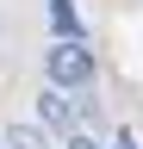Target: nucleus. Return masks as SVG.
<instances>
[{
	"mask_svg": "<svg viewBox=\"0 0 143 149\" xmlns=\"http://www.w3.org/2000/svg\"><path fill=\"white\" fill-rule=\"evenodd\" d=\"M44 68H50V87H81V81H93V50L81 37H56Z\"/></svg>",
	"mask_w": 143,
	"mask_h": 149,
	"instance_id": "f257e3e1",
	"label": "nucleus"
},
{
	"mask_svg": "<svg viewBox=\"0 0 143 149\" xmlns=\"http://www.w3.org/2000/svg\"><path fill=\"white\" fill-rule=\"evenodd\" d=\"M38 118H44V124H56V130H68V124L81 118V112H75V100H68V87H44V100H38Z\"/></svg>",
	"mask_w": 143,
	"mask_h": 149,
	"instance_id": "f03ea898",
	"label": "nucleus"
},
{
	"mask_svg": "<svg viewBox=\"0 0 143 149\" xmlns=\"http://www.w3.org/2000/svg\"><path fill=\"white\" fill-rule=\"evenodd\" d=\"M50 19H56L62 37H81V13H75V0H50Z\"/></svg>",
	"mask_w": 143,
	"mask_h": 149,
	"instance_id": "7ed1b4c3",
	"label": "nucleus"
},
{
	"mask_svg": "<svg viewBox=\"0 0 143 149\" xmlns=\"http://www.w3.org/2000/svg\"><path fill=\"white\" fill-rule=\"evenodd\" d=\"M112 149H137V137H131V130H118V137H112Z\"/></svg>",
	"mask_w": 143,
	"mask_h": 149,
	"instance_id": "20e7f679",
	"label": "nucleus"
},
{
	"mask_svg": "<svg viewBox=\"0 0 143 149\" xmlns=\"http://www.w3.org/2000/svg\"><path fill=\"white\" fill-rule=\"evenodd\" d=\"M68 149H100V143H93V137H75V143H68Z\"/></svg>",
	"mask_w": 143,
	"mask_h": 149,
	"instance_id": "39448f33",
	"label": "nucleus"
}]
</instances>
